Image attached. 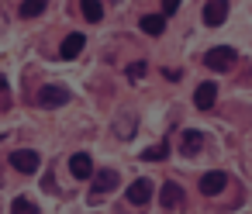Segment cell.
I'll return each instance as SVG.
<instances>
[{"label": "cell", "instance_id": "cell-1", "mask_svg": "<svg viewBox=\"0 0 252 214\" xmlns=\"http://www.w3.org/2000/svg\"><path fill=\"white\" fill-rule=\"evenodd\" d=\"M235 59H238V52H235L231 45H218V49H207L204 66H207V69H214V73H224V69H231V66H235Z\"/></svg>", "mask_w": 252, "mask_h": 214}, {"label": "cell", "instance_id": "cell-2", "mask_svg": "<svg viewBox=\"0 0 252 214\" xmlns=\"http://www.w3.org/2000/svg\"><path fill=\"white\" fill-rule=\"evenodd\" d=\"M11 166L18 169V173H38V166H42V155L35 152V149H18V152H11Z\"/></svg>", "mask_w": 252, "mask_h": 214}, {"label": "cell", "instance_id": "cell-3", "mask_svg": "<svg viewBox=\"0 0 252 214\" xmlns=\"http://www.w3.org/2000/svg\"><path fill=\"white\" fill-rule=\"evenodd\" d=\"M128 204H135V207H145L149 200H152V180H145V176H138L135 183H128Z\"/></svg>", "mask_w": 252, "mask_h": 214}, {"label": "cell", "instance_id": "cell-4", "mask_svg": "<svg viewBox=\"0 0 252 214\" xmlns=\"http://www.w3.org/2000/svg\"><path fill=\"white\" fill-rule=\"evenodd\" d=\"M38 104H42V107H63V104H69V90L49 83V87L38 90Z\"/></svg>", "mask_w": 252, "mask_h": 214}, {"label": "cell", "instance_id": "cell-5", "mask_svg": "<svg viewBox=\"0 0 252 214\" xmlns=\"http://www.w3.org/2000/svg\"><path fill=\"white\" fill-rule=\"evenodd\" d=\"M197 186H200V193H204V197H218V193L228 186V176H224L221 169H214V173H204Z\"/></svg>", "mask_w": 252, "mask_h": 214}, {"label": "cell", "instance_id": "cell-6", "mask_svg": "<svg viewBox=\"0 0 252 214\" xmlns=\"http://www.w3.org/2000/svg\"><path fill=\"white\" fill-rule=\"evenodd\" d=\"M214 100H218V83H214V80L200 83V87H197V93H193L197 111H211V107H214Z\"/></svg>", "mask_w": 252, "mask_h": 214}, {"label": "cell", "instance_id": "cell-7", "mask_svg": "<svg viewBox=\"0 0 252 214\" xmlns=\"http://www.w3.org/2000/svg\"><path fill=\"white\" fill-rule=\"evenodd\" d=\"M69 173H73L76 180H94V159H90L87 152L69 155Z\"/></svg>", "mask_w": 252, "mask_h": 214}, {"label": "cell", "instance_id": "cell-8", "mask_svg": "<svg viewBox=\"0 0 252 214\" xmlns=\"http://www.w3.org/2000/svg\"><path fill=\"white\" fill-rule=\"evenodd\" d=\"M159 204H162V211L180 207V204H183V186H180V183H166V186L159 190Z\"/></svg>", "mask_w": 252, "mask_h": 214}, {"label": "cell", "instance_id": "cell-9", "mask_svg": "<svg viewBox=\"0 0 252 214\" xmlns=\"http://www.w3.org/2000/svg\"><path fill=\"white\" fill-rule=\"evenodd\" d=\"M224 18H228V4H224V0H211V4H204V25L218 28Z\"/></svg>", "mask_w": 252, "mask_h": 214}, {"label": "cell", "instance_id": "cell-10", "mask_svg": "<svg viewBox=\"0 0 252 214\" xmlns=\"http://www.w3.org/2000/svg\"><path fill=\"white\" fill-rule=\"evenodd\" d=\"M118 186V173L114 169H97L94 173V193H107Z\"/></svg>", "mask_w": 252, "mask_h": 214}, {"label": "cell", "instance_id": "cell-11", "mask_svg": "<svg viewBox=\"0 0 252 214\" xmlns=\"http://www.w3.org/2000/svg\"><path fill=\"white\" fill-rule=\"evenodd\" d=\"M138 25H142V31H145V35H152V38H159V35L166 31V18H162V14H145Z\"/></svg>", "mask_w": 252, "mask_h": 214}, {"label": "cell", "instance_id": "cell-12", "mask_svg": "<svg viewBox=\"0 0 252 214\" xmlns=\"http://www.w3.org/2000/svg\"><path fill=\"white\" fill-rule=\"evenodd\" d=\"M80 52H83V35H66L63 45H59V56L63 59H76Z\"/></svg>", "mask_w": 252, "mask_h": 214}, {"label": "cell", "instance_id": "cell-13", "mask_svg": "<svg viewBox=\"0 0 252 214\" xmlns=\"http://www.w3.org/2000/svg\"><path fill=\"white\" fill-rule=\"evenodd\" d=\"M204 149V135L200 131H183V145H180V152L190 159V155H197Z\"/></svg>", "mask_w": 252, "mask_h": 214}, {"label": "cell", "instance_id": "cell-14", "mask_svg": "<svg viewBox=\"0 0 252 214\" xmlns=\"http://www.w3.org/2000/svg\"><path fill=\"white\" fill-rule=\"evenodd\" d=\"M11 214H42V211H38V204H35V200H28V197H14Z\"/></svg>", "mask_w": 252, "mask_h": 214}, {"label": "cell", "instance_id": "cell-15", "mask_svg": "<svg viewBox=\"0 0 252 214\" xmlns=\"http://www.w3.org/2000/svg\"><path fill=\"white\" fill-rule=\"evenodd\" d=\"M83 18L87 21H104V4H97V0H83Z\"/></svg>", "mask_w": 252, "mask_h": 214}, {"label": "cell", "instance_id": "cell-16", "mask_svg": "<svg viewBox=\"0 0 252 214\" xmlns=\"http://www.w3.org/2000/svg\"><path fill=\"white\" fill-rule=\"evenodd\" d=\"M166 155H169V142L152 145V149H145V152H142V159H145V162H159V159H166Z\"/></svg>", "mask_w": 252, "mask_h": 214}, {"label": "cell", "instance_id": "cell-17", "mask_svg": "<svg viewBox=\"0 0 252 214\" xmlns=\"http://www.w3.org/2000/svg\"><path fill=\"white\" fill-rule=\"evenodd\" d=\"M45 14V0H25L21 4V18H38Z\"/></svg>", "mask_w": 252, "mask_h": 214}, {"label": "cell", "instance_id": "cell-18", "mask_svg": "<svg viewBox=\"0 0 252 214\" xmlns=\"http://www.w3.org/2000/svg\"><path fill=\"white\" fill-rule=\"evenodd\" d=\"M145 69H149V66L138 59V62H131V66H128V76H131V80H142V76H145Z\"/></svg>", "mask_w": 252, "mask_h": 214}, {"label": "cell", "instance_id": "cell-19", "mask_svg": "<svg viewBox=\"0 0 252 214\" xmlns=\"http://www.w3.org/2000/svg\"><path fill=\"white\" fill-rule=\"evenodd\" d=\"M180 11V4H176V0H169V4H162V18H169V14H176Z\"/></svg>", "mask_w": 252, "mask_h": 214}, {"label": "cell", "instance_id": "cell-20", "mask_svg": "<svg viewBox=\"0 0 252 214\" xmlns=\"http://www.w3.org/2000/svg\"><path fill=\"white\" fill-rule=\"evenodd\" d=\"M162 76H166V80H173V83H176V80H180V69H162Z\"/></svg>", "mask_w": 252, "mask_h": 214}, {"label": "cell", "instance_id": "cell-21", "mask_svg": "<svg viewBox=\"0 0 252 214\" xmlns=\"http://www.w3.org/2000/svg\"><path fill=\"white\" fill-rule=\"evenodd\" d=\"M4 90H7V80H4V76H0V93H4Z\"/></svg>", "mask_w": 252, "mask_h": 214}]
</instances>
